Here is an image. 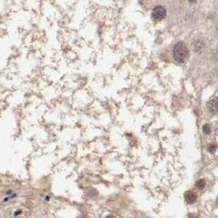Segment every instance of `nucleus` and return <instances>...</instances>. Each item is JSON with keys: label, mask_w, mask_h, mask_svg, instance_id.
I'll return each mask as SVG.
<instances>
[{"label": "nucleus", "mask_w": 218, "mask_h": 218, "mask_svg": "<svg viewBox=\"0 0 218 218\" xmlns=\"http://www.w3.org/2000/svg\"><path fill=\"white\" fill-rule=\"evenodd\" d=\"M190 2H195L196 0H189Z\"/></svg>", "instance_id": "1a4fd4ad"}, {"label": "nucleus", "mask_w": 218, "mask_h": 218, "mask_svg": "<svg viewBox=\"0 0 218 218\" xmlns=\"http://www.w3.org/2000/svg\"><path fill=\"white\" fill-rule=\"evenodd\" d=\"M207 109L208 111L213 115H216L218 113V98L215 97L208 101L207 103Z\"/></svg>", "instance_id": "7ed1b4c3"}, {"label": "nucleus", "mask_w": 218, "mask_h": 218, "mask_svg": "<svg viewBox=\"0 0 218 218\" xmlns=\"http://www.w3.org/2000/svg\"><path fill=\"white\" fill-rule=\"evenodd\" d=\"M166 16V10L162 6H157L155 7L152 12V17L155 20H161Z\"/></svg>", "instance_id": "f03ea898"}, {"label": "nucleus", "mask_w": 218, "mask_h": 218, "mask_svg": "<svg viewBox=\"0 0 218 218\" xmlns=\"http://www.w3.org/2000/svg\"><path fill=\"white\" fill-rule=\"evenodd\" d=\"M189 56V51L184 43H177L173 48V56L176 61L179 63L184 62Z\"/></svg>", "instance_id": "f257e3e1"}, {"label": "nucleus", "mask_w": 218, "mask_h": 218, "mask_svg": "<svg viewBox=\"0 0 218 218\" xmlns=\"http://www.w3.org/2000/svg\"><path fill=\"white\" fill-rule=\"evenodd\" d=\"M205 185H206V182L203 179H201V180L198 181L197 183H196V187L199 190H203L205 187Z\"/></svg>", "instance_id": "423d86ee"}, {"label": "nucleus", "mask_w": 218, "mask_h": 218, "mask_svg": "<svg viewBox=\"0 0 218 218\" xmlns=\"http://www.w3.org/2000/svg\"><path fill=\"white\" fill-rule=\"evenodd\" d=\"M203 130L204 133H206V134H209L210 132H211V128H210V126H209L208 124H206V125H204L203 128Z\"/></svg>", "instance_id": "0eeeda50"}, {"label": "nucleus", "mask_w": 218, "mask_h": 218, "mask_svg": "<svg viewBox=\"0 0 218 218\" xmlns=\"http://www.w3.org/2000/svg\"><path fill=\"white\" fill-rule=\"evenodd\" d=\"M185 200L186 201L187 203L192 204L194 203H195V201L197 200V195L193 191H187L185 194Z\"/></svg>", "instance_id": "20e7f679"}, {"label": "nucleus", "mask_w": 218, "mask_h": 218, "mask_svg": "<svg viewBox=\"0 0 218 218\" xmlns=\"http://www.w3.org/2000/svg\"><path fill=\"white\" fill-rule=\"evenodd\" d=\"M217 202H218V199H217Z\"/></svg>", "instance_id": "9d476101"}, {"label": "nucleus", "mask_w": 218, "mask_h": 218, "mask_svg": "<svg viewBox=\"0 0 218 218\" xmlns=\"http://www.w3.org/2000/svg\"><path fill=\"white\" fill-rule=\"evenodd\" d=\"M16 196V193L12 190H8L7 192H6L5 195L2 198V203H8L10 200H11L12 198H14Z\"/></svg>", "instance_id": "39448f33"}, {"label": "nucleus", "mask_w": 218, "mask_h": 218, "mask_svg": "<svg viewBox=\"0 0 218 218\" xmlns=\"http://www.w3.org/2000/svg\"><path fill=\"white\" fill-rule=\"evenodd\" d=\"M216 145H210V146H208V151L210 152V153L213 154L215 151H216Z\"/></svg>", "instance_id": "6e6552de"}, {"label": "nucleus", "mask_w": 218, "mask_h": 218, "mask_svg": "<svg viewBox=\"0 0 218 218\" xmlns=\"http://www.w3.org/2000/svg\"><path fill=\"white\" fill-rule=\"evenodd\" d=\"M217 30H218V28H217Z\"/></svg>", "instance_id": "9b49d317"}]
</instances>
